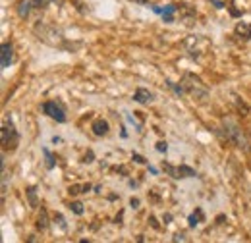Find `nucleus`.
<instances>
[{"label":"nucleus","mask_w":251,"mask_h":243,"mask_svg":"<svg viewBox=\"0 0 251 243\" xmlns=\"http://www.w3.org/2000/svg\"><path fill=\"white\" fill-rule=\"evenodd\" d=\"M91 127H93V133L95 135H99V137L108 133V122L106 120H95Z\"/></svg>","instance_id":"obj_7"},{"label":"nucleus","mask_w":251,"mask_h":243,"mask_svg":"<svg viewBox=\"0 0 251 243\" xmlns=\"http://www.w3.org/2000/svg\"><path fill=\"white\" fill-rule=\"evenodd\" d=\"M12 58H14V49H12V45L4 43V45H2V60H0V66H2V68H10Z\"/></svg>","instance_id":"obj_5"},{"label":"nucleus","mask_w":251,"mask_h":243,"mask_svg":"<svg viewBox=\"0 0 251 243\" xmlns=\"http://www.w3.org/2000/svg\"><path fill=\"white\" fill-rule=\"evenodd\" d=\"M133 160H135V162H139V164H145V158H143V156H139V154H133Z\"/></svg>","instance_id":"obj_18"},{"label":"nucleus","mask_w":251,"mask_h":243,"mask_svg":"<svg viewBox=\"0 0 251 243\" xmlns=\"http://www.w3.org/2000/svg\"><path fill=\"white\" fill-rule=\"evenodd\" d=\"M236 35H240V37H244V39H251V25L248 22H240V24L236 25Z\"/></svg>","instance_id":"obj_8"},{"label":"nucleus","mask_w":251,"mask_h":243,"mask_svg":"<svg viewBox=\"0 0 251 243\" xmlns=\"http://www.w3.org/2000/svg\"><path fill=\"white\" fill-rule=\"evenodd\" d=\"M186 77H188V79H184V89L186 91L191 93L193 97H205L207 95V89L203 87L199 77H195L193 73H186Z\"/></svg>","instance_id":"obj_2"},{"label":"nucleus","mask_w":251,"mask_h":243,"mask_svg":"<svg viewBox=\"0 0 251 243\" xmlns=\"http://www.w3.org/2000/svg\"><path fill=\"white\" fill-rule=\"evenodd\" d=\"M27 195H29V201H31V207H37V197H35V187L27 189Z\"/></svg>","instance_id":"obj_16"},{"label":"nucleus","mask_w":251,"mask_h":243,"mask_svg":"<svg viewBox=\"0 0 251 243\" xmlns=\"http://www.w3.org/2000/svg\"><path fill=\"white\" fill-rule=\"evenodd\" d=\"M133 100L135 102H139V104H147V102H151L153 100V93L149 91V89H143V87H139L135 95H133Z\"/></svg>","instance_id":"obj_6"},{"label":"nucleus","mask_w":251,"mask_h":243,"mask_svg":"<svg viewBox=\"0 0 251 243\" xmlns=\"http://www.w3.org/2000/svg\"><path fill=\"white\" fill-rule=\"evenodd\" d=\"M43 110H45V114H47V116H50L52 120L66 122V110H64V106L60 104V102H54V100L45 102Z\"/></svg>","instance_id":"obj_3"},{"label":"nucleus","mask_w":251,"mask_h":243,"mask_svg":"<svg viewBox=\"0 0 251 243\" xmlns=\"http://www.w3.org/2000/svg\"><path fill=\"white\" fill-rule=\"evenodd\" d=\"M174 242H186V238H184V236H182V234H178V236H176V238H174Z\"/></svg>","instance_id":"obj_20"},{"label":"nucleus","mask_w":251,"mask_h":243,"mask_svg":"<svg viewBox=\"0 0 251 243\" xmlns=\"http://www.w3.org/2000/svg\"><path fill=\"white\" fill-rule=\"evenodd\" d=\"M70 209H72L75 214H83V205H81V203H72Z\"/></svg>","instance_id":"obj_15"},{"label":"nucleus","mask_w":251,"mask_h":243,"mask_svg":"<svg viewBox=\"0 0 251 243\" xmlns=\"http://www.w3.org/2000/svg\"><path fill=\"white\" fill-rule=\"evenodd\" d=\"M222 129L224 131H219V135H222L228 143H234L236 147H242V145H246V137H244V133H242V129L236 125V123H232V122H226L224 125H222Z\"/></svg>","instance_id":"obj_1"},{"label":"nucleus","mask_w":251,"mask_h":243,"mask_svg":"<svg viewBox=\"0 0 251 243\" xmlns=\"http://www.w3.org/2000/svg\"><path fill=\"white\" fill-rule=\"evenodd\" d=\"M129 205H131L133 209H137V205H139V201H137V199H131V201H129Z\"/></svg>","instance_id":"obj_19"},{"label":"nucleus","mask_w":251,"mask_h":243,"mask_svg":"<svg viewBox=\"0 0 251 243\" xmlns=\"http://www.w3.org/2000/svg\"><path fill=\"white\" fill-rule=\"evenodd\" d=\"M153 12L155 14H160V16H172L176 12V6L174 4H166L164 8L162 6H153Z\"/></svg>","instance_id":"obj_10"},{"label":"nucleus","mask_w":251,"mask_h":243,"mask_svg":"<svg viewBox=\"0 0 251 243\" xmlns=\"http://www.w3.org/2000/svg\"><path fill=\"white\" fill-rule=\"evenodd\" d=\"M211 2H213V4H215V6H217V8H222V6H224V4H222V2H220V0H211Z\"/></svg>","instance_id":"obj_21"},{"label":"nucleus","mask_w":251,"mask_h":243,"mask_svg":"<svg viewBox=\"0 0 251 243\" xmlns=\"http://www.w3.org/2000/svg\"><path fill=\"white\" fill-rule=\"evenodd\" d=\"M199 218H203V213H201V211H197V214H191V216H189V226L195 228V226L199 224Z\"/></svg>","instance_id":"obj_12"},{"label":"nucleus","mask_w":251,"mask_h":243,"mask_svg":"<svg viewBox=\"0 0 251 243\" xmlns=\"http://www.w3.org/2000/svg\"><path fill=\"white\" fill-rule=\"evenodd\" d=\"M33 6L35 8H47L49 6V2H54V0H31Z\"/></svg>","instance_id":"obj_14"},{"label":"nucleus","mask_w":251,"mask_h":243,"mask_svg":"<svg viewBox=\"0 0 251 243\" xmlns=\"http://www.w3.org/2000/svg\"><path fill=\"white\" fill-rule=\"evenodd\" d=\"M49 226V220H47V211L45 209H41V216H39V222H37V228H41V230H45Z\"/></svg>","instance_id":"obj_11"},{"label":"nucleus","mask_w":251,"mask_h":243,"mask_svg":"<svg viewBox=\"0 0 251 243\" xmlns=\"http://www.w3.org/2000/svg\"><path fill=\"white\" fill-rule=\"evenodd\" d=\"M31 6H33L31 0H22V2H20V6H18V16H20V18H27V16H29Z\"/></svg>","instance_id":"obj_9"},{"label":"nucleus","mask_w":251,"mask_h":243,"mask_svg":"<svg viewBox=\"0 0 251 243\" xmlns=\"http://www.w3.org/2000/svg\"><path fill=\"white\" fill-rule=\"evenodd\" d=\"M164 166V170L172 176V178H176V180H180V178H193L195 176V170L193 168H189L186 164H182V166H170V164H162Z\"/></svg>","instance_id":"obj_4"},{"label":"nucleus","mask_w":251,"mask_h":243,"mask_svg":"<svg viewBox=\"0 0 251 243\" xmlns=\"http://www.w3.org/2000/svg\"><path fill=\"white\" fill-rule=\"evenodd\" d=\"M166 149H168V147H166V143H164V141L157 143V151L158 152H166Z\"/></svg>","instance_id":"obj_17"},{"label":"nucleus","mask_w":251,"mask_h":243,"mask_svg":"<svg viewBox=\"0 0 251 243\" xmlns=\"http://www.w3.org/2000/svg\"><path fill=\"white\" fill-rule=\"evenodd\" d=\"M131 2H135V4H147V0H131Z\"/></svg>","instance_id":"obj_22"},{"label":"nucleus","mask_w":251,"mask_h":243,"mask_svg":"<svg viewBox=\"0 0 251 243\" xmlns=\"http://www.w3.org/2000/svg\"><path fill=\"white\" fill-rule=\"evenodd\" d=\"M43 152H45V156H47V166H49V168H52V166H54V156L50 154L49 149H43Z\"/></svg>","instance_id":"obj_13"}]
</instances>
